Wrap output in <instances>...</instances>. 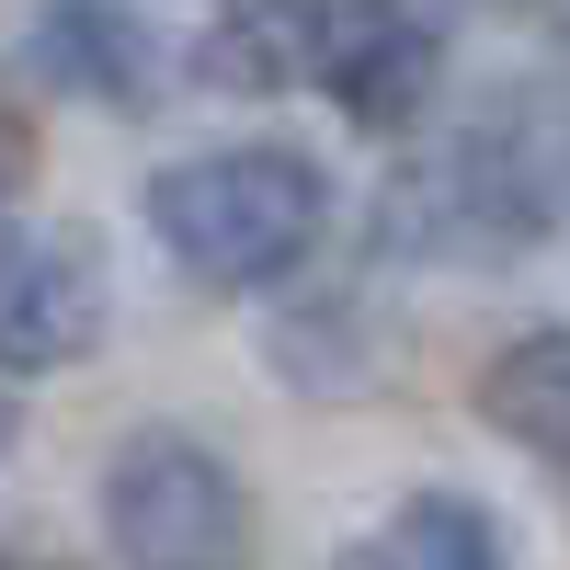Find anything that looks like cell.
I'll use <instances>...</instances> for the list:
<instances>
[{
  "label": "cell",
  "instance_id": "8fae6325",
  "mask_svg": "<svg viewBox=\"0 0 570 570\" xmlns=\"http://www.w3.org/2000/svg\"><path fill=\"white\" fill-rule=\"evenodd\" d=\"M0 445H12V411H0Z\"/></svg>",
  "mask_w": 570,
  "mask_h": 570
},
{
  "label": "cell",
  "instance_id": "5b68a950",
  "mask_svg": "<svg viewBox=\"0 0 570 570\" xmlns=\"http://www.w3.org/2000/svg\"><path fill=\"white\" fill-rule=\"evenodd\" d=\"M434 58H445V35L422 0H320V23H308V80L354 126H411L422 91H434Z\"/></svg>",
  "mask_w": 570,
  "mask_h": 570
},
{
  "label": "cell",
  "instance_id": "52a82bcc",
  "mask_svg": "<svg viewBox=\"0 0 570 570\" xmlns=\"http://www.w3.org/2000/svg\"><path fill=\"white\" fill-rule=\"evenodd\" d=\"M480 422L570 480V331H525L480 365Z\"/></svg>",
  "mask_w": 570,
  "mask_h": 570
},
{
  "label": "cell",
  "instance_id": "7c38bea8",
  "mask_svg": "<svg viewBox=\"0 0 570 570\" xmlns=\"http://www.w3.org/2000/svg\"><path fill=\"white\" fill-rule=\"evenodd\" d=\"M0 570H12V559H0Z\"/></svg>",
  "mask_w": 570,
  "mask_h": 570
},
{
  "label": "cell",
  "instance_id": "7a4b0ae2",
  "mask_svg": "<svg viewBox=\"0 0 570 570\" xmlns=\"http://www.w3.org/2000/svg\"><path fill=\"white\" fill-rule=\"evenodd\" d=\"M559 206H570V137H559L537 104H513V115H491V126H468L422 183H400L389 228H400L411 252L502 263V252H537L548 228H559Z\"/></svg>",
  "mask_w": 570,
  "mask_h": 570
},
{
  "label": "cell",
  "instance_id": "9c48e42d",
  "mask_svg": "<svg viewBox=\"0 0 570 570\" xmlns=\"http://www.w3.org/2000/svg\"><path fill=\"white\" fill-rule=\"evenodd\" d=\"M308 23H320V0H308V12H297V0H228L195 69H206L217 91H274V80H308Z\"/></svg>",
  "mask_w": 570,
  "mask_h": 570
},
{
  "label": "cell",
  "instance_id": "3957f363",
  "mask_svg": "<svg viewBox=\"0 0 570 570\" xmlns=\"http://www.w3.org/2000/svg\"><path fill=\"white\" fill-rule=\"evenodd\" d=\"M104 537L126 570H252V491L217 445L149 422L104 456Z\"/></svg>",
  "mask_w": 570,
  "mask_h": 570
},
{
  "label": "cell",
  "instance_id": "30bf717a",
  "mask_svg": "<svg viewBox=\"0 0 570 570\" xmlns=\"http://www.w3.org/2000/svg\"><path fill=\"white\" fill-rule=\"evenodd\" d=\"M0 195H12V137H0Z\"/></svg>",
  "mask_w": 570,
  "mask_h": 570
},
{
  "label": "cell",
  "instance_id": "277c9868",
  "mask_svg": "<svg viewBox=\"0 0 570 570\" xmlns=\"http://www.w3.org/2000/svg\"><path fill=\"white\" fill-rule=\"evenodd\" d=\"M115 331V252L104 228L46 217L0 228V376H58Z\"/></svg>",
  "mask_w": 570,
  "mask_h": 570
},
{
  "label": "cell",
  "instance_id": "ba28073f",
  "mask_svg": "<svg viewBox=\"0 0 570 570\" xmlns=\"http://www.w3.org/2000/svg\"><path fill=\"white\" fill-rule=\"evenodd\" d=\"M354 570H513V537L468 491H411L389 525L354 548Z\"/></svg>",
  "mask_w": 570,
  "mask_h": 570
},
{
  "label": "cell",
  "instance_id": "8992f818",
  "mask_svg": "<svg viewBox=\"0 0 570 570\" xmlns=\"http://www.w3.org/2000/svg\"><path fill=\"white\" fill-rule=\"evenodd\" d=\"M23 80L58 91V104H91V115H149L160 46H149V23H137L126 0H35Z\"/></svg>",
  "mask_w": 570,
  "mask_h": 570
},
{
  "label": "cell",
  "instance_id": "6da1fadb",
  "mask_svg": "<svg viewBox=\"0 0 570 570\" xmlns=\"http://www.w3.org/2000/svg\"><path fill=\"white\" fill-rule=\"evenodd\" d=\"M149 228H160V252L195 274V285L252 297V285H285V274L320 252L331 183H320L308 149L252 137V149H206V160L149 171Z\"/></svg>",
  "mask_w": 570,
  "mask_h": 570
}]
</instances>
